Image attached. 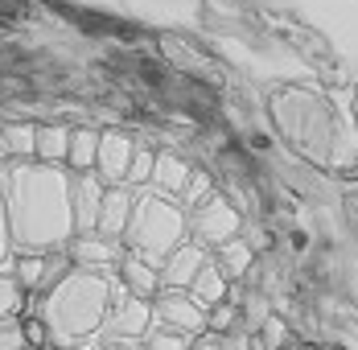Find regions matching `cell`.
<instances>
[{"instance_id":"17","label":"cell","mask_w":358,"mask_h":350,"mask_svg":"<svg viewBox=\"0 0 358 350\" xmlns=\"http://www.w3.org/2000/svg\"><path fill=\"white\" fill-rule=\"evenodd\" d=\"M189 174H194V169H189L185 161H178V157H169V153H165V157H157V161H152V177H148V186H152L157 194L173 198V194L185 190Z\"/></svg>"},{"instance_id":"15","label":"cell","mask_w":358,"mask_h":350,"mask_svg":"<svg viewBox=\"0 0 358 350\" xmlns=\"http://www.w3.org/2000/svg\"><path fill=\"white\" fill-rule=\"evenodd\" d=\"M185 293H189V297H194L206 314H210L215 305H222V301H227V276H222V268H218L215 260H206V264H202V272L194 276V284H189Z\"/></svg>"},{"instance_id":"9","label":"cell","mask_w":358,"mask_h":350,"mask_svg":"<svg viewBox=\"0 0 358 350\" xmlns=\"http://www.w3.org/2000/svg\"><path fill=\"white\" fill-rule=\"evenodd\" d=\"M194 235L202 239V244L210 247H222L235 239V231H239V214H235V206L227 202V198H218V194H210L202 206H198V214H194Z\"/></svg>"},{"instance_id":"16","label":"cell","mask_w":358,"mask_h":350,"mask_svg":"<svg viewBox=\"0 0 358 350\" xmlns=\"http://www.w3.org/2000/svg\"><path fill=\"white\" fill-rule=\"evenodd\" d=\"M66 148H71V128H62V124H37L34 161H41V165H62L66 169Z\"/></svg>"},{"instance_id":"21","label":"cell","mask_w":358,"mask_h":350,"mask_svg":"<svg viewBox=\"0 0 358 350\" xmlns=\"http://www.w3.org/2000/svg\"><path fill=\"white\" fill-rule=\"evenodd\" d=\"M215 264L222 268V276H239V272L248 268V247L235 244V239H231V244H222V247H218V260H215Z\"/></svg>"},{"instance_id":"12","label":"cell","mask_w":358,"mask_h":350,"mask_svg":"<svg viewBox=\"0 0 358 350\" xmlns=\"http://www.w3.org/2000/svg\"><path fill=\"white\" fill-rule=\"evenodd\" d=\"M210 255L202 251L198 244H181L157 272H161V293H185L189 284H194V276L202 272V264H206Z\"/></svg>"},{"instance_id":"18","label":"cell","mask_w":358,"mask_h":350,"mask_svg":"<svg viewBox=\"0 0 358 350\" xmlns=\"http://www.w3.org/2000/svg\"><path fill=\"white\" fill-rule=\"evenodd\" d=\"M99 153V132L95 128H71V148H66V174H91Z\"/></svg>"},{"instance_id":"19","label":"cell","mask_w":358,"mask_h":350,"mask_svg":"<svg viewBox=\"0 0 358 350\" xmlns=\"http://www.w3.org/2000/svg\"><path fill=\"white\" fill-rule=\"evenodd\" d=\"M0 148H4V161H34L37 128L34 124H4L0 128Z\"/></svg>"},{"instance_id":"22","label":"cell","mask_w":358,"mask_h":350,"mask_svg":"<svg viewBox=\"0 0 358 350\" xmlns=\"http://www.w3.org/2000/svg\"><path fill=\"white\" fill-rule=\"evenodd\" d=\"M13 264V235H8V202H4V181H0V268Z\"/></svg>"},{"instance_id":"27","label":"cell","mask_w":358,"mask_h":350,"mask_svg":"<svg viewBox=\"0 0 358 350\" xmlns=\"http://www.w3.org/2000/svg\"><path fill=\"white\" fill-rule=\"evenodd\" d=\"M71 350H95V346H71Z\"/></svg>"},{"instance_id":"28","label":"cell","mask_w":358,"mask_h":350,"mask_svg":"<svg viewBox=\"0 0 358 350\" xmlns=\"http://www.w3.org/2000/svg\"><path fill=\"white\" fill-rule=\"evenodd\" d=\"M0 161H4V148H0Z\"/></svg>"},{"instance_id":"6","label":"cell","mask_w":358,"mask_h":350,"mask_svg":"<svg viewBox=\"0 0 358 350\" xmlns=\"http://www.w3.org/2000/svg\"><path fill=\"white\" fill-rule=\"evenodd\" d=\"M152 326L161 330H173L181 338H198L206 334V309L189 297V293H157V305H152Z\"/></svg>"},{"instance_id":"3","label":"cell","mask_w":358,"mask_h":350,"mask_svg":"<svg viewBox=\"0 0 358 350\" xmlns=\"http://www.w3.org/2000/svg\"><path fill=\"white\" fill-rule=\"evenodd\" d=\"M111 293H115V280L87 268H71L50 293H41L37 321L50 334V350L91 346V338H99L108 326Z\"/></svg>"},{"instance_id":"1","label":"cell","mask_w":358,"mask_h":350,"mask_svg":"<svg viewBox=\"0 0 358 350\" xmlns=\"http://www.w3.org/2000/svg\"><path fill=\"white\" fill-rule=\"evenodd\" d=\"M268 111L288 148H296L309 165L334 177H358V120L355 107L342 104L325 87H276Z\"/></svg>"},{"instance_id":"13","label":"cell","mask_w":358,"mask_h":350,"mask_svg":"<svg viewBox=\"0 0 358 350\" xmlns=\"http://www.w3.org/2000/svg\"><path fill=\"white\" fill-rule=\"evenodd\" d=\"M132 202H136V190H128V186L108 190L103 194V206H99L95 235H103L111 244H124V231H128V218H132Z\"/></svg>"},{"instance_id":"24","label":"cell","mask_w":358,"mask_h":350,"mask_svg":"<svg viewBox=\"0 0 358 350\" xmlns=\"http://www.w3.org/2000/svg\"><path fill=\"white\" fill-rule=\"evenodd\" d=\"M0 350H29L25 334H21V317L17 321H0Z\"/></svg>"},{"instance_id":"10","label":"cell","mask_w":358,"mask_h":350,"mask_svg":"<svg viewBox=\"0 0 358 350\" xmlns=\"http://www.w3.org/2000/svg\"><path fill=\"white\" fill-rule=\"evenodd\" d=\"M103 194L108 186L91 174H71V202H74V231L78 235H91L95 223H99V206H103Z\"/></svg>"},{"instance_id":"14","label":"cell","mask_w":358,"mask_h":350,"mask_svg":"<svg viewBox=\"0 0 358 350\" xmlns=\"http://www.w3.org/2000/svg\"><path fill=\"white\" fill-rule=\"evenodd\" d=\"M115 284L124 288V293H132V297H141V301H152L157 293H161V272L152 268V264H144L141 255H132V251H120V264H115Z\"/></svg>"},{"instance_id":"26","label":"cell","mask_w":358,"mask_h":350,"mask_svg":"<svg viewBox=\"0 0 358 350\" xmlns=\"http://www.w3.org/2000/svg\"><path fill=\"white\" fill-rule=\"evenodd\" d=\"M350 107H355V120H358V91H355V99H350Z\"/></svg>"},{"instance_id":"4","label":"cell","mask_w":358,"mask_h":350,"mask_svg":"<svg viewBox=\"0 0 358 350\" xmlns=\"http://www.w3.org/2000/svg\"><path fill=\"white\" fill-rule=\"evenodd\" d=\"M189 235V223H185V210L178 198H165L157 190H144L132 202V218H128V231H124V251L141 255L144 264L161 268Z\"/></svg>"},{"instance_id":"20","label":"cell","mask_w":358,"mask_h":350,"mask_svg":"<svg viewBox=\"0 0 358 350\" xmlns=\"http://www.w3.org/2000/svg\"><path fill=\"white\" fill-rule=\"evenodd\" d=\"M29 309V297L21 293V284L13 280L8 268H0V321H17V317H25Z\"/></svg>"},{"instance_id":"2","label":"cell","mask_w":358,"mask_h":350,"mask_svg":"<svg viewBox=\"0 0 358 350\" xmlns=\"http://www.w3.org/2000/svg\"><path fill=\"white\" fill-rule=\"evenodd\" d=\"M0 181H4V202H8L13 251H66V244L78 235L71 174L62 165L8 161Z\"/></svg>"},{"instance_id":"7","label":"cell","mask_w":358,"mask_h":350,"mask_svg":"<svg viewBox=\"0 0 358 350\" xmlns=\"http://www.w3.org/2000/svg\"><path fill=\"white\" fill-rule=\"evenodd\" d=\"M148 326H152V305L141 301V297H132V293H124V288L115 284V293H111V314H108L103 334H108L111 342H136V338L148 334Z\"/></svg>"},{"instance_id":"11","label":"cell","mask_w":358,"mask_h":350,"mask_svg":"<svg viewBox=\"0 0 358 350\" xmlns=\"http://www.w3.org/2000/svg\"><path fill=\"white\" fill-rule=\"evenodd\" d=\"M120 251L124 247L111 244V239H103V235H74L71 244H66V255H71L74 268H87V272H103L108 276V268H115L120 264Z\"/></svg>"},{"instance_id":"5","label":"cell","mask_w":358,"mask_h":350,"mask_svg":"<svg viewBox=\"0 0 358 350\" xmlns=\"http://www.w3.org/2000/svg\"><path fill=\"white\" fill-rule=\"evenodd\" d=\"M71 268L74 264H71L66 251H13V264H8V272H13L17 284H21L25 297L50 293Z\"/></svg>"},{"instance_id":"23","label":"cell","mask_w":358,"mask_h":350,"mask_svg":"<svg viewBox=\"0 0 358 350\" xmlns=\"http://www.w3.org/2000/svg\"><path fill=\"white\" fill-rule=\"evenodd\" d=\"M148 177H152V153L136 148V157H132V169H128V181H124V186H148Z\"/></svg>"},{"instance_id":"25","label":"cell","mask_w":358,"mask_h":350,"mask_svg":"<svg viewBox=\"0 0 358 350\" xmlns=\"http://www.w3.org/2000/svg\"><path fill=\"white\" fill-rule=\"evenodd\" d=\"M103 350H132V346H120V342H111V346H103Z\"/></svg>"},{"instance_id":"8","label":"cell","mask_w":358,"mask_h":350,"mask_svg":"<svg viewBox=\"0 0 358 350\" xmlns=\"http://www.w3.org/2000/svg\"><path fill=\"white\" fill-rule=\"evenodd\" d=\"M132 157H136V144L132 136H124V132H99V153H95V177L115 190V186H124L128 181V169H132Z\"/></svg>"}]
</instances>
